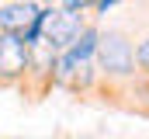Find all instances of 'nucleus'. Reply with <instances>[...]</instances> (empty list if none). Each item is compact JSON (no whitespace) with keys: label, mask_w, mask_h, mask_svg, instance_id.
Listing matches in <instances>:
<instances>
[{"label":"nucleus","mask_w":149,"mask_h":139,"mask_svg":"<svg viewBox=\"0 0 149 139\" xmlns=\"http://www.w3.org/2000/svg\"><path fill=\"white\" fill-rule=\"evenodd\" d=\"M135 59H139V66H142V70H149V38L142 42V45H139V52H135Z\"/></svg>","instance_id":"obj_6"},{"label":"nucleus","mask_w":149,"mask_h":139,"mask_svg":"<svg viewBox=\"0 0 149 139\" xmlns=\"http://www.w3.org/2000/svg\"><path fill=\"white\" fill-rule=\"evenodd\" d=\"M38 21L45 32V45H52V49L73 45L80 35V14H73V11H38Z\"/></svg>","instance_id":"obj_1"},{"label":"nucleus","mask_w":149,"mask_h":139,"mask_svg":"<svg viewBox=\"0 0 149 139\" xmlns=\"http://www.w3.org/2000/svg\"><path fill=\"white\" fill-rule=\"evenodd\" d=\"M90 4H97V0H66V11H83V7H90Z\"/></svg>","instance_id":"obj_7"},{"label":"nucleus","mask_w":149,"mask_h":139,"mask_svg":"<svg viewBox=\"0 0 149 139\" xmlns=\"http://www.w3.org/2000/svg\"><path fill=\"white\" fill-rule=\"evenodd\" d=\"M31 63V56H28V45L24 42H17V38H0V77H7V80H14V77H21L24 70Z\"/></svg>","instance_id":"obj_4"},{"label":"nucleus","mask_w":149,"mask_h":139,"mask_svg":"<svg viewBox=\"0 0 149 139\" xmlns=\"http://www.w3.org/2000/svg\"><path fill=\"white\" fill-rule=\"evenodd\" d=\"M94 49H97V32H94V28H87L83 35H76L73 49H70V59H73V63H87Z\"/></svg>","instance_id":"obj_5"},{"label":"nucleus","mask_w":149,"mask_h":139,"mask_svg":"<svg viewBox=\"0 0 149 139\" xmlns=\"http://www.w3.org/2000/svg\"><path fill=\"white\" fill-rule=\"evenodd\" d=\"M35 18H38V11L31 4H21V0L17 4H7V7H0V32L21 42L28 35V28L35 25Z\"/></svg>","instance_id":"obj_3"},{"label":"nucleus","mask_w":149,"mask_h":139,"mask_svg":"<svg viewBox=\"0 0 149 139\" xmlns=\"http://www.w3.org/2000/svg\"><path fill=\"white\" fill-rule=\"evenodd\" d=\"M111 4H118V0H97V11H108Z\"/></svg>","instance_id":"obj_8"},{"label":"nucleus","mask_w":149,"mask_h":139,"mask_svg":"<svg viewBox=\"0 0 149 139\" xmlns=\"http://www.w3.org/2000/svg\"><path fill=\"white\" fill-rule=\"evenodd\" d=\"M97 56H101V66L108 73H128L132 70V45L125 42V35H104L97 38Z\"/></svg>","instance_id":"obj_2"}]
</instances>
